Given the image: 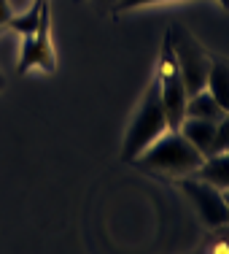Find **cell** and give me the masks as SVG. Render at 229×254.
Instances as JSON below:
<instances>
[{"label":"cell","mask_w":229,"mask_h":254,"mask_svg":"<svg viewBox=\"0 0 229 254\" xmlns=\"http://www.w3.org/2000/svg\"><path fill=\"white\" fill-rule=\"evenodd\" d=\"M202 162L205 157L178 130H167L137 157L135 165H140L143 171L167 173V176H194L202 168Z\"/></svg>","instance_id":"cell-1"},{"label":"cell","mask_w":229,"mask_h":254,"mask_svg":"<svg viewBox=\"0 0 229 254\" xmlns=\"http://www.w3.org/2000/svg\"><path fill=\"white\" fill-rule=\"evenodd\" d=\"M167 130H170V127H167V114H165V106H162L159 84H156V78H154V81L148 84L143 100H140V108L135 111V119H132L127 135H124L122 160L135 162L137 157L146 152L156 138L165 135Z\"/></svg>","instance_id":"cell-2"},{"label":"cell","mask_w":229,"mask_h":254,"mask_svg":"<svg viewBox=\"0 0 229 254\" xmlns=\"http://www.w3.org/2000/svg\"><path fill=\"white\" fill-rule=\"evenodd\" d=\"M167 38H170L173 54H176V63H178L181 78H183L186 95L202 92L205 81H208V70H210V54L202 49V44L183 25H170Z\"/></svg>","instance_id":"cell-3"},{"label":"cell","mask_w":229,"mask_h":254,"mask_svg":"<svg viewBox=\"0 0 229 254\" xmlns=\"http://www.w3.org/2000/svg\"><path fill=\"white\" fill-rule=\"evenodd\" d=\"M156 84H159V95H162V106L167 114V127L178 130L186 119V87L183 78H181L176 54H173L170 38L165 35V44H162V57H159V70H156Z\"/></svg>","instance_id":"cell-4"},{"label":"cell","mask_w":229,"mask_h":254,"mask_svg":"<svg viewBox=\"0 0 229 254\" xmlns=\"http://www.w3.org/2000/svg\"><path fill=\"white\" fill-rule=\"evenodd\" d=\"M178 190L191 200V205L197 208V214L202 216V222L208 227L219 230V227L229 225L224 192H221L219 187L208 184V181H202V179H197V176H181L178 179Z\"/></svg>","instance_id":"cell-5"},{"label":"cell","mask_w":229,"mask_h":254,"mask_svg":"<svg viewBox=\"0 0 229 254\" xmlns=\"http://www.w3.org/2000/svg\"><path fill=\"white\" fill-rule=\"evenodd\" d=\"M38 65L41 70L51 73L54 70V52H51V41H49V5L44 8L38 22V30L33 35H27L25 44H22V54L19 63H16V70L19 73H27V68H35Z\"/></svg>","instance_id":"cell-6"},{"label":"cell","mask_w":229,"mask_h":254,"mask_svg":"<svg viewBox=\"0 0 229 254\" xmlns=\"http://www.w3.org/2000/svg\"><path fill=\"white\" fill-rule=\"evenodd\" d=\"M178 132L205 157V160L210 157V146H213V135H216V122L197 119V117H186L183 125L178 127Z\"/></svg>","instance_id":"cell-7"},{"label":"cell","mask_w":229,"mask_h":254,"mask_svg":"<svg viewBox=\"0 0 229 254\" xmlns=\"http://www.w3.org/2000/svg\"><path fill=\"white\" fill-rule=\"evenodd\" d=\"M205 89L216 98L221 108L229 114V60L227 57H210V70H208V81Z\"/></svg>","instance_id":"cell-8"},{"label":"cell","mask_w":229,"mask_h":254,"mask_svg":"<svg viewBox=\"0 0 229 254\" xmlns=\"http://www.w3.org/2000/svg\"><path fill=\"white\" fill-rule=\"evenodd\" d=\"M194 176L202 179V181H208V184H213V187H219L221 192L229 190V152L208 157Z\"/></svg>","instance_id":"cell-9"},{"label":"cell","mask_w":229,"mask_h":254,"mask_svg":"<svg viewBox=\"0 0 229 254\" xmlns=\"http://www.w3.org/2000/svg\"><path fill=\"white\" fill-rule=\"evenodd\" d=\"M224 108L216 103V98L208 92V89H202V92L197 95H189V100H186V117H197V119H208V122H219L221 117H224Z\"/></svg>","instance_id":"cell-10"},{"label":"cell","mask_w":229,"mask_h":254,"mask_svg":"<svg viewBox=\"0 0 229 254\" xmlns=\"http://www.w3.org/2000/svg\"><path fill=\"white\" fill-rule=\"evenodd\" d=\"M44 8H46V0H35L33 8H30L27 14L11 16V19H8V27L16 30L22 38H27V35H33L35 30H38V22H41V14H44Z\"/></svg>","instance_id":"cell-11"},{"label":"cell","mask_w":229,"mask_h":254,"mask_svg":"<svg viewBox=\"0 0 229 254\" xmlns=\"http://www.w3.org/2000/svg\"><path fill=\"white\" fill-rule=\"evenodd\" d=\"M229 152V114L216 122V135H213V146H210V157Z\"/></svg>","instance_id":"cell-12"},{"label":"cell","mask_w":229,"mask_h":254,"mask_svg":"<svg viewBox=\"0 0 229 254\" xmlns=\"http://www.w3.org/2000/svg\"><path fill=\"white\" fill-rule=\"evenodd\" d=\"M208 254H229V225L219 227V235H213V238H210Z\"/></svg>","instance_id":"cell-13"},{"label":"cell","mask_w":229,"mask_h":254,"mask_svg":"<svg viewBox=\"0 0 229 254\" xmlns=\"http://www.w3.org/2000/svg\"><path fill=\"white\" fill-rule=\"evenodd\" d=\"M148 3H170V0H119L116 11H130V8H137V5H148Z\"/></svg>","instance_id":"cell-14"},{"label":"cell","mask_w":229,"mask_h":254,"mask_svg":"<svg viewBox=\"0 0 229 254\" xmlns=\"http://www.w3.org/2000/svg\"><path fill=\"white\" fill-rule=\"evenodd\" d=\"M11 5H8V0H0V30H3L5 25H8V19H11Z\"/></svg>","instance_id":"cell-15"},{"label":"cell","mask_w":229,"mask_h":254,"mask_svg":"<svg viewBox=\"0 0 229 254\" xmlns=\"http://www.w3.org/2000/svg\"><path fill=\"white\" fill-rule=\"evenodd\" d=\"M224 203H227V219H229V190H224Z\"/></svg>","instance_id":"cell-16"},{"label":"cell","mask_w":229,"mask_h":254,"mask_svg":"<svg viewBox=\"0 0 229 254\" xmlns=\"http://www.w3.org/2000/svg\"><path fill=\"white\" fill-rule=\"evenodd\" d=\"M219 3H221V8H227V11H229V0H219Z\"/></svg>","instance_id":"cell-17"},{"label":"cell","mask_w":229,"mask_h":254,"mask_svg":"<svg viewBox=\"0 0 229 254\" xmlns=\"http://www.w3.org/2000/svg\"><path fill=\"white\" fill-rule=\"evenodd\" d=\"M3 87H5V76L0 73V89H3Z\"/></svg>","instance_id":"cell-18"}]
</instances>
